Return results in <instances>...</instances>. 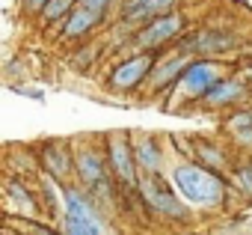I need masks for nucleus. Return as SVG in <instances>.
Listing matches in <instances>:
<instances>
[{"label":"nucleus","mask_w":252,"mask_h":235,"mask_svg":"<svg viewBox=\"0 0 252 235\" xmlns=\"http://www.w3.org/2000/svg\"><path fill=\"white\" fill-rule=\"evenodd\" d=\"M237 45H240L237 30H228V27H220V24H208V27L184 33L172 48H178L181 54H190L193 60H199V57L220 60L222 54H231Z\"/></svg>","instance_id":"nucleus-6"},{"label":"nucleus","mask_w":252,"mask_h":235,"mask_svg":"<svg viewBox=\"0 0 252 235\" xmlns=\"http://www.w3.org/2000/svg\"><path fill=\"white\" fill-rule=\"evenodd\" d=\"M6 208H9V214L27 217V220H36L45 211L39 191H33V185L24 176H9L6 179Z\"/></svg>","instance_id":"nucleus-11"},{"label":"nucleus","mask_w":252,"mask_h":235,"mask_svg":"<svg viewBox=\"0 0 252 235\" xmlns=\"http://www.w3.org/2000/svg\"><path fill=\"white\" fill-rule=\"evenodd\" d=\"M225 134H228L237 146L249 149V155H252V110H249V107H237L234 113H228V119H225Z\"/></svg>","instance_id":"nucleus-18"},{"label":"nucleus","mask_w":252,"mask_h":235,"mask_svg":"<svg viewBox=\"0 0 252 235\" xmlns=\"http://www.w3.org/2000/svg\"><path fill=\"white\" fill-rule=\"evenodd\" d=\"M193 161H199L202 167H208L214 173H222V176L231 167V158H228L225 146L217 143V140H193Z\"/></svg>","instance_id":"nucleus-17"},{"label":"nucleus","mask_w":252,"mask_h":235,"mask_svg":"<svg viewBox=\"0 0 252 235\" xmlns=\"http://www.w3.org/2000/svg\"><path fill=\"white\" fill-rule=\"evenodd\" d=\"M143 0H119V12H125V9H134V6H140Z\"/></svg>","instance_id":"nucleus-24"},{"label":"nucleus","mask_w":252,"mask_h":235,"mask_svg":"<svg viewBox=\"0 0 252 235\" xmlns=\"http://www.w3.org/2000/svg\"><path fill=\"white\" fill-rule=\"evenodd\" d=\"M60 229H63V235H107V223L101 217V205L95 202V196L86 188L65 185Z\"/></svg>","instance_id":"nucleus-2"},{"label":"nucleus","mask_w":252,"mask_h":235,"mask_svg":"<svg viewBox=\"0 0 252 235\" xmlns=\"http://www.w3.org/2000/svg\"><path fill=\"white\" fill-rule=\"evenodd\" d=\"M184 235H199V232H184Z\"/></svg>","instance_id":"nucleus-27"},{"label":"nucleus","mask_w":252,"mask_h":235,"mask_svg":"<svg viewBox=\"0 0 252 235\" xmlns=\"http://www.w3.org/2000/svg\"><path fill=\"white\" fill-rule=\"evenodd\" d=\"M104 155H107V167H110V176H113L116 188L122 194H137L140 167H137V158H134L131 131H110V134H104Z\"/></svg>","instance_id":"nucleus-5"},{"label":"nucleus","mask_w":252,"mask_h":235,"mask_svg":"<svg viewBox=\"0 0 252 235\" xmlns=\"http://www.w3.org/2000/svg\"><path fill=\"white\" fill-rule=\"evenodd\" d=\"M101 24H104V15H98V12H92V9H86V6L77 3V6L71 9V15L60 24V39H63V42L83 39V36L95 33Z\"/></svg>","instance_id":"nucleus-16"},{"label":"nucleus","mask_w":252,"mask_h":235,"mask_svg":"<svg viewBox=\"0 0 252 235\" xmlns=\"http://www.w3.org/2000/svg\"><path fill=\"white\" fill-rule=\"evenodd\" d=\"M39 164H42L39 167L42 173L54 176L63 185H71L68 179L74 173V146L65 143V140H51V143H45L39 149Z\"/></svg>","instance_id":"nucleus-12"},{"label":"nucleus","mask_w":252,"mask_h":235,"mask_svg":"<svg viewBox=\"0 0 252 235\" xmlns=\"http://www.w3.org/2000/svg\"><path fill=\"white\" fill-rule=\"evenodd\" d=\"M190 18H187V12H169V15H160V18H155V21H149V24H143L131 39H128V45L134 48V51H149V54H163V48L166 45H175L184 33H187V24Z\"/></svg>","instance_id":"nucleus-7"},{"label":"nucleus","mask_w":252,"mask_h":235,"mask_svg":"<svg viewBox=\"0 0 252 235\" xmlns=\"http://www.w3.org/2000/svg\"><path fill=\"white\" fill-rule=\"evenodd\" d=\"M131 143H134V158H137L140 176L163 173V164H166V146H163L155 134H149V131H131Z\"/></svg>","instance_id":"nucleus-13"},{"label":"nucleus","mask_w":252,"mask_h":235,"mask_svg":"<svg viewBox=\"0 0 252 235\" xmlns=\"http://www.w3.org/2000/svg\"><path fill=\"white\" fill-rule=\"evenodd\" d=\"M3 235H15V232H12V229H9V226H6V232H3Z\"/></svg>","instance_id":"nucleus-26"},{"label":"nucleus","mask_w":252,"mask_h":235,"mask_svg":"<svg viewBox=\"0 0 252 235\" xmlns=\"http://www.w3.org/2000/svg\"><path fill=\"white\" fill-rule=\"evenodd\" d=\"M113 3H119V0H80V6H86V9H92V12H98V15H107V9H110Z\"/></svg>","instance_id":"nucleus-22"},{"label":"nucleus","mask_w":252,"mask_h":235,"mask_svg":"<svg viewBox=\"0 0 252 235\" xmlns=\"http://www.w3.org/2000/svg\"><path fill=\"white\" fill-rule=\"evenodd\" d=\"M190 63H193L190 54H181L178 48H169L166 54L158 57V63H155V69H152V75H149V80H146L143 89H146L149 95H160V92H166L169 86H175V83L181 80V75L187 72Z\"/></svg>","instance_id":"nucleus-10"},{"label":"nucleus","mask_w":252,"mask_h":235,"mask_svg":"<svg viewBox=\"0 0 252 235\" xmlns=\"http://www.w3.org/2000/svg\"><path fill=\"white\" fill-rule=\"evenodd\" d=\"M6 226H18L24 235H63V229H54L51 223H39V220H18V217H9Z\"/></svg>","instance_id":"nucleus-21"},{"label":"nucleus","mask_w":252,"mask_h":235,"mask_svg":"<svg viewBox=\"0 0 252 235\" xmlns=\"http://www.w3.org/2000/svg\"><path fill=\"white\" fill-rule=\"evenodd\" d=\"M160 54H149V51H134L128 57H122L119 63L110 66L107 78H104V86L116 95H125V92H134L140 86H146L155 63H158Z\"/></svg>","instance_id":"nucleus-8"},{"label":"nucleus","mask_w":252,"mask_h":235,"mask_svg":"<svg viewBox=\"0 0 252 235\" xmlns=\"http://www.w3.org/2000/svg\"><path fill=\"white\" fill-rule=\"evenodd\" d=\"M178 6H181V0H143L140 6L119 12V18H122V24H119V27H125V30L134 36L143 24H149V21H155V18H160V15L178 12Z\"/></svg>","instance_id":"nucleus-15"},{"label":"nucleus","mask_w":252,"mask_h":235,"mask_svg":"<svg viewBox=\"0 0 252 235\" xmlns=\"http://www.w3.org/2000/svg\"><path fill=\"white\" fill-rule=\"evenodd\" d=\"M137 196L143 199V205H146L152 214H160L163 220H172V223H187V220H190V211H193V208L181 199V194L175 191L172 179H166L163 173L140 176Z\"/></svg>","instance_id":"nucleus-4"},{"label":"nucleus","mask_w":252,"mask_h":235,"mask_svg":"<svg viewBox=\"0 0 252 235\" xmlns=\"http://www.w3.org/2000/svg\"><path fill=\"white\" fill-rule=\"evenodd\" d=\"M249 95V78H222L205 98L202 107L205 110H228V107H240Z\"/></svg>","instance_id":"nucleus-14"},{"label":"nucleus","mask_w":252,"mask_h":235,"mask_svg":"<svg viewBox=\"0 0 252 235\" xmlns=\"http://www.w3.org/2000/svg\"><path fill=\"white\" fill-rule=\"evenodd\" d=\"M231 182H234V188H237L243 196L252 199V155L231 167Z\"/></svg>","instance_id":"nucleus-20"},{"label":"nucleus","mask_w":252,"mask_h":235,"mask_svg":"<svg viewBox=\"0 0 252 235\" xmlns=\"http://www.w3.org/2000/svg\"><path fill=\"white\" fill-rule=\"evenodd\" d=\"M169 179H172L175 191L181 194V199L190 208L220 211L228 202V182H225V176L202 167L193 158H178L169 167Z\"/></svg>","instance_id":"nucleus-1"},{"label":"nucleus","mask_w":252,"mask_h":235,"mask_svg":"<svg viewBox=\"0 0 252 235\" xmlns=\"http://www.w3.org/2000/svg\"><path fill=\"white\" fill-rule=\"evenodd\" d=\"M243 78H249V80H252V63L246 66V75H243Z\"/></svg>","instance_id":"nucleus-25"},{"label":"nucleus","mask_w":252,"mask_h":235,"mask_svg":"<svg viewBox=\"0 0 252 235\" xmlns=\"http://www.w3.org/2000/svg\"><path fill=\"white\" fill-rule=\"evenodd\" d=\"M222 63L220 60H211V57H199L187 66V72L181 75V80L172 86V95L166 101L169 110H184V107H193V104H202V98L225 78L222 75Z\"/></svg>","instance_id":"nucleus-3"},{"label":"nucleus","mask_w":252,"mask_h":235,"mask_svg":"<svg viewBox=\"0 0 252 235\" xmlns=\"http://www.w3.org/2000/svg\"><path fill=\"white\" fill-rule=\"evenodd\" d=\"M80 3V0H48V6L42 9V15H39V24H45V27H51V24H63L68 15H71V9Z\"/></svg>","instance_id":"nucleus-19"},{"label":"nucleus","mask_w":252,"mask_h":235,"mask_svg":"<svg viewBox=\"0 0 252 235\" xmlns=\"http://www.w3.org/2000/svg\"><path fill=\"white\" fill-rule=\"evenodd\" d=\"M74 179L80 188H86L89 194H98L104 191L107 185H116L113 176H110V167H107V155L101 146H74Z\"/></svg>","instance_id":"nucleus-9"},{"label":"nucleus","mask_w":252,"mask_h":235,"mask_svg":"<svg viewBox=\"0 0 252 235\" xmlns=\"http://www.w3.org/2000/svg\"><path fill=\"white\" fill-rule=\"evenodd\" d=\"M45 6H48V0H21V9H24V15H33V18H39Z\"/></svg>","instance_id":"nucleus-23"}]
</instances>
